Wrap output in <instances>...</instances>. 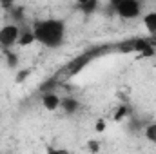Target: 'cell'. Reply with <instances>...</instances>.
<instances>
[{"mask_svg":"<svg viewBox=\"0 0 156 154\" xmlns=\"http://www.w3.org/2000/svg\"><path fill=\"white\" fill-rule=\"evenodd\" d=\"M35 40L47 49H58L66 42V22L60 18H45L33 24Z\"/></svg>","mask_w":156,"mask_h":154,"instance_id":"6da1fadb","label":"cell"},{"mask_svg":"<svg viewBox=\"0 0 156 154\" xmlns=\"http://www.w3.org/2000/svg\"><path fill=\"white\" fill-rule=\"evenodd\" d=\"M115 11L123 20H134L144 15V5H142V0H122L115 7Z\"/></svg>","mask_w":156,"mask_h":154,"instance_id":"7a4b0ae2","label":"cell"},{"mask_svg":"<svg viewBox=\"0 0 156 154\" xmlns=\"http://www.w3.org/2000/svg\"><path fill=\"white\" fill-rule=\"evenodd\" d=\"M20 27L16 24H4L0 27V47L2 49H11L18 44L20 38Z\"/></svg>","mask_w":156,"mask_h":154,"instance_id":"3957f363","label":"cell"},{"mask_svg":"<svg viewBox=\"0 0 156 154\" xmlns=\"http://www.w3.org/2000/svg\"><path fill=\"white\" fill-rule=\"evenodd\" d=\"M60 103H62V98L56 94V93H53V91H45L44 94H42V107L45 109V111H58L60 109Z\"/></svg>","mask_w":156,"mask_h":154,"instance_id":"277c9868","label":"cell"},{"mask_svg":"<svg viewBox=\"0 0 156 154\" xmlns=\"http://www.w3.org/2000/svg\"><path fill=\"white\" fill-rule=\"evenodd\" d=\"M60 107L64 109V113L73 114V113H76L78 109H80V102H78L76 98H73V96H64V98H62Z\"/></svg>","mask_w":156,"mask_h":154,"instance_id":"5b68a950","label":"cell"},{"mask_svg":"<svg viewBox=\"0 0 156 154\" xmlns=\"http://www.w3.org/2000/svg\"><path fill=\"white\" fill-rule=\"evenodd\" d=\"M142 22H144V27L147 29L149 35H154L156 33V11H149L142 16Z\"/></svg>","mask_w":156,"mask_h":154,"instance_id":"8992f818","label":"cell"},{"mask_svg":"<svg viewBox=\"0 0 156 154\" xmlns=\"http://www.w3.org/2000/svg\"><path fill=\"white\" fill-rule=\"evenodd\" d=\"M37 40H35V33H33V29H27V31H22L20 33V38H18V44L16 45H20V47H29L31 44H35Z\"/></svg>","mask_w":156,"mask_h":154,"instance_id":"52a82bcc","label":"cell"},{"mask_svg":"<svg viewBox=\"0 0 156 154\" xmlns=\"http://www.w3.org/2000/svg\"><path fill=\"white\" fill-rule=\"evenodd\" d=\"M76 4L80 5V9L83 13H87V15L94 13L96 7H98V0H76Z\"/></svg>","mask_w":156,"mask_h":154,"instance_id":"ba28073f","label":"cell"},{"mask_svg":"<svg viewBox=\"0 0 156 154\" xmlns=\"http://www.w3.org/2000/svg\"><path fill=\"white\" fill-rule=\"evenodd\" d=\"M129 114H131L129 107H127L125 103H122V105H118V107H116V111H115V114H113V120H115L116 123H120V121H123Z\"/></svg>","mask_w":156,"mask_h":154,"instance_id":"9c48e42d","label":"cell"},{"mask_svg":"<svg viewBox=\"0 0 156 154\" xmlns=\"http://www.w3.org/2000/svg\"><path fill=\"white\" fill-rule=\"evenodd\" d=\"M4 56H5V64H7V67L15 69V67L18 65V54L13 53L11 49H4Z\"/></svg>","mask_w":156,"mask_h":154,"instance_id":"30bf717a","label":"cell"},{"mask_svg":"<svg viewBox=\"0 0 156 154\" xmlns=\"http://www.w3.org/2000/svg\"><path fill=\"white\" fill-rule=\"evenodd\" d=\"M144 136H145V140H149L151 143H156V121H151V123L145 125Z\"/></svg>","mask_w":156,"mask_h":154,"instance_id":"8fae6325","label":"cell"},{"mask_svg":"<svg viewBox=\"0 0 156 154\" xmlns=\"http://www.w3.org/2000/svg\"><path fill=\"white\" fill-rule=\"evenodd\" d=\"M107 129V120H104V118H100V120H96V125H94V131L96 132H104Z\"/></svg>","mask_w":156,"mask_h":154,"instance_id":"7c38bea8","label":"cell"},{"mask_svg":"<svg viewBox=\"0 0 156 154\" xmlns=\"http://www.w3.org/2000/svg\"><path fill=\"white\" fill-rule=\"evenodd\" d=\"M15 4H16V0H0V9L11 11V9L15 7Z\"/></svg>","mask_w":156,"mask_h":154,"instance_id":"4fadbf2b","label":"cell"},{"mask_svg":"<svg viewBox=\"0 0 156 154\" xmlns=\"http://www.w3.org/2000/svg\"><path fill=\"white\" fill-rule=\"evenodd\" d=\"M87 147H89V151H98V143L96 142H89Z\"/></svg>","mask_w":156,"mask_h":154,"instance_id":"5bb4252c","label":"cell"},{"mask_svg":"<svg viewBox=\"0 0 156 154\" xmlns=\"http://www.w3.org/2000/svg\"><path fill=\"white\" fill-rule=\"evenodd\" d=\"M26 76H27V71H24V73H20V75L16 76V82H22V80H24Z\"/></svg>","mask_w":156,"mask_h":154,"instance_id":"9a60e30c","label":"cell"},{"mask_svg":"<svg viewBox=\"0 0 156 154\" xmlns=\"http://www.w3.org/2000/svg\"><path fill=\"white\" fill-rule=\"evenodd\" d=\"M149 42H151V44H153V45L156 47V33H154V35H151V38H149Z\"/></svg>","mask_w":156,"mask_h":154,"instance_id":"2e32d148","label":"cell"},{"mask_svg":"<svg viewBox=\"0 0 156 154\" xmlns=\"http://www.w3.org/2000/svg\"><path fill=\"white\" fill-rule=\"evenodd\" d=\"M120 2H122V0H109V4H111L113 7H116V5L120 4Z\"/></svg>","mask_w":156,"mask_h":154,"instance_id":"e0dca14e","label":"cell"}]
</instances>
